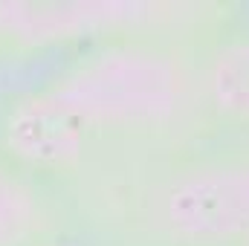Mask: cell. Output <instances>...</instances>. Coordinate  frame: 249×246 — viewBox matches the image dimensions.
I'll use <instances>...</instances> for the list:
<instances>
[{"instance_id":"6da1fadb","label":"cell","mask_w":249,"mask_h":246,"mask_svg":"<svg viewBox=\"0 0 249 246\" xmlns=\"http://www.w3.org/2000/svg\"><path fill=\"white\" fill-rule=\"evenodd\" d=\"M160 214L174 235L191 241L226 238L249 226V177L235 171H203L165 191Z\"/></svg>"},{"instance_id":"7a4b0ae2","label":"cell","mask_w":249,"mask_h":246,"mask_svg":"<svg viewBox=\"0 0 249 246\" xmlns=\"http://www.w3.org/2000/svg\"><path fill=\"white\" fill-rule=\"evenodd\" d=\"M168 90V67L154 58H113L93 67L75 87L67 93V102L84 110L105 107L107 113L154 107L165 99Z\"/></svg>"},{"instance_id":"3957f363","label":"cell","mask_w":249,"mask_h":246,"mask_svg":"<svg viewBox=\"0 0 249 246\" xmlns=\"http://www.w3.org/2000/svg\"><path fill=\"white\" fill-rule=\"evenodd\" d=\"M18 119L12 124V148L18 157L35 165H58L67 162L78 151V124L81 116H75L67 107H26L15 113Z\"/></svg>"}]
</instances>
